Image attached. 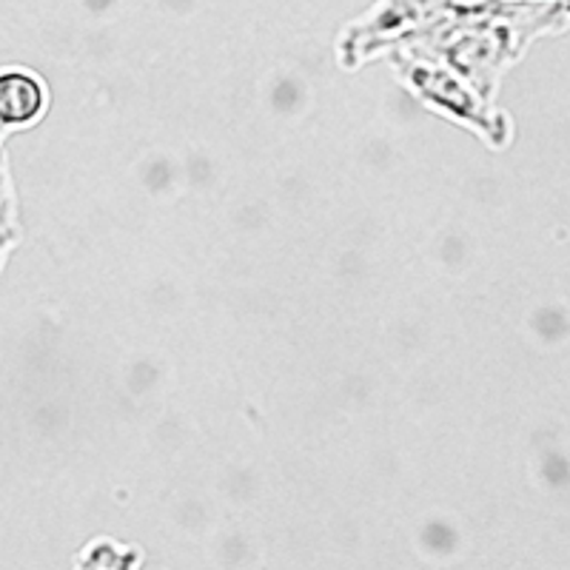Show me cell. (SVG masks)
I'll return each instance as SVG.
<instances>
[{
	"label": "cell",
	"mask_w": 570,
	"mask_h": 570,
	"mask_svg": "<svg viewBox=\"0 0 570 570\" xmlns=\"http://www.w3.org/2000/svg\"><path fill=\"white\" fill-rule=\"evenodd\" d=\"M46 109V86L27 69L0 71V129H23L40 120Z\"/></svg>",
	"instance_id": "1"
},
{
	"label": "cell",
	"mask_w": 570,
	"mask_h": 570,
	"mask_svg": "<svg viewBox=\"0 0 570 570\" xmlns=\"http://www.w3.org/2000/svg\"><path fill=\"white\" fill-rule=\"evenodd\" d=\"M411 83H414V89L420 91L422 98L431 100V104L442 106V109L448 111H456L460 117L476 120V124L482 126V117L473 115L476 109H473L471 95H468L465 89H460V83H456L448 71L434 69V66H414V71H411Z\"/></svg>",
	"instance_id": "2"
},
{
	"label": "cell",
	"mask_w": 570,
	"mask_h": 570,
	"mask_svg": "<svg viewBox=\"0 0 570 570\" xmlns=\"http://www.w3.org/2000/svg\"><path fill=\"white\" fill-rule=\"evenodd\" d=\"M14 240H18V217H14L12 177H9L7 157L0 155V268Z\"/></svg>",
	"instance_id": "3"
},
{
	"label": "cell",
	"mask_w": 570,
	"mask_h": 570,
	"mask_svg": "<svg viewBox=\"0 0 570 570\" xmlns=\"http://www.w3.org/2000/svg\"><path fill=\"white\" fill-rule=\"evenodd\" d=\"M0 140H3V129H0Z\"/></svg>",
	"instance_id": "4"
}]
</instances>
